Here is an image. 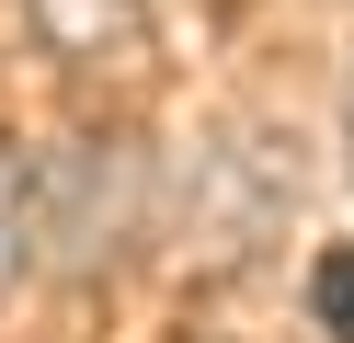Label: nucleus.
<instances>
[{"label": "nucleus", "mask_w": 354, "mask_h": 343, "mask_svg": "<svg viewBox=\"0 0 354 343\" xmlns=\"http://www.w3.org/2000/svg\"><path fill=\"white\" fill-rule=\"evenodd\" d=\"M138 206H149V172H138L126 137H57V149H35V263L103 274L138 240Z\"/></svg>", "instance_id": "obj_1"}, {"label": "nucleus", "mask_w": 354, "mask_h": 343, "mask_svg": "<svg viewBox=\"0 0 354 343\" xmlns=\"http://www.w3.org/2000/svg\"><path fill=\"white\" fill-rule=\"evenodd\" d=\"M24 23L46 35V58H69V69H138L149 58V12L138 0H24Z\"/></svg>", "instance_id": "obj_2"}, {"label": "nucleus", "mask_w": 354, "mask_h": 343, "mask_svg": "<svg viewBox=\"0 0 354 343\" xmlns=\"http://www.w3.org/2000/svg\"><path fill=\"white\" fill-rule=\"evenodd\" d=\"M35 263V149L0 137V286Z\"/></svg>", "instance_id": "obj_3"}, {"label": "nucleus", "mask_w": 354, "mask_h": 343, "mask_svg": "<svg viewBox=\"0 0 354 343\" xmlns=\"http://www.w3.org/2000/svg\"><path fill=\"white\" fill-rule=\"evenodd\" d=\"M308 309H320L331 343H354V240H331L320 263H308Z\"/></svg>", "instance_id": "obj_4"}]
</instances>
